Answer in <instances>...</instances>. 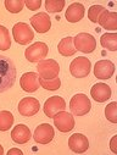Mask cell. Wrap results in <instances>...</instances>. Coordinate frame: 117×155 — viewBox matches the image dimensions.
<instances>
[{
  "mask_svg": "<svg viewBox=\"0 0 117 155\" xmlns=\"http://www.w3.org/2000/svg\"><path fill=\"white\" fill-rule=\"evenodd\" d=\"M16 74L14 61L5 55H0V93L12 88L16 81Z\"/></svg>",
  "mask_w": 117,
  "mask_h": 155,
  "instance_id": "obj_1",
  "label": "cell"
},
{
  "mask_svg": "<svg viewBox=\"0 0 117 155\" xmlns=\"http://www.w3.org/2000/svg\"><path fill=\"white\" fill-rule=\"evenodd\" d=\"M37 70L39 77L44 80H54L56 77H59L60 73V66L53 59H45L39 61L37 65Z\"/></svg>",
  "mask_w": 117,
  "mask_h": 155,
  "instance_id": "obj_2",
  "label": "cell"
},
{
  "mask_svg": "<svg viewBox=\"0 0 117 155\" xmlns=\"http://www.w3.org/2000/svg\"><path fill=\"white\" fill-rule=\"evenodd\" d=\"M12 37L15 42L20 45H26L32 42V39H34V33L31 29L29 25L24 22H18L12 27Z\"/></svg>",
  "mask_w": 117,
  "mask_h": 155,
  "instance_id": "obj_3",
  "label": "cell"
},
{
  "mask_svg": "<svg viewBox=\"0 0 117 155\" xmlns=\"http://www.w3.org/2000/svg\"><path fill=\"white\" fill-rule=\"evenodd\" d=\"M73 43L76 50H80L84 54H90L96 48L95 38L89 33H78L73 38Z\"/></svg>",
  "mask_w": 117,
  "mask_h": 155,
  "instance_id": "obj_4",
  "label": "cell"
},
{
  "mask_svg": "<svg viewBox=\"0 0 117 155\" xmlns=\"http://www.w3.org/2000/svg\"><path fill=\"white\" fill-rule=\"evenodd\" d=\"M92 104L86 94H76L70 101L71 112L76 116H84L90 111Z\"/></svg>",
  "mask_w": 117,
  "mask_h": 155,
  "instance_id": "obj_5",
  "label": "cell"
},
{
  "mask_svg": "<svg viewBox=\"0 0 117 155\" xmlns=\"http://www.w3.org/2000/svg\"><path fill=\"white\" fill-rule=\"evenodd\" d=\"M90 68H92L90 60L84 58V56H78L70 65V72L73 77H76V78L87 77L90 72Z\"/></svg>",
  "mask_w": 117,
  "mask_h": 155,
  "instance_id": "obj_6",
  "label": "cell"
},
{
  "mask_svg": "<svg viewBox=\"0 0 117 155\" xmlns=\"http://www.w3.org/2000/svg\"><path fill=\"white\" fill-rule=\"evenodd\" d=\"M48 45L43 42H37L32 45H29L26 51H24V56L29 62H39L47 58L48 55Z\"/></svg>",
  "mask_w": 117,
  "mask_h": 155,
  "instance_id": "obj_7",
  "label": "cell"
},
{
  "mask_svg": "<svg viewBox=\"0 0 117 155\" xmlns=\"http://www.w3.org/2000/svg\"><path fill=\"white\" fill-rule=\"evenodd\" d=\"M53 119H54L55 127L60 132H62V133L70 132V131H72L74 128V119H73V116L71 114L66 112L65 110L57 112Z\"/></svg>",
  "mask_w": 117,
  "mask_h": 155,
  "instance_id": "obj_8",
  "label": "cell"
},
{
  "mask_svg": "<svg viewBox=\"0 0 117 155\" xmlns=\"http://www.w3.org/2000/svg\"><path fill=\"white\" fill-rule=\"evenodd\" d=\"M65 109H66V101L63 98H61L59 95L49 98L44 104V112L48 117H51V119L57 112L63 111Z\"/></svg>",
  "mask_w": 117,
  "mask_h": 155,
  "instance_id": "obj_9",
  "label": "cell"
},
{
  "mask_svg": "<svg viewBox=\"0 0 117 155\" xmlns=\"http://www.w3.org/2000/svg\"><path fill=\"white\" fill-rule=\"evenodd\" d=\"M39 109H41V104H39V100L35 98H23L20 104H18V112L24 116V117H31V116H34Z\"/></svg>",
  "mask_w": 117,
  "mask_h": 155,
  "instance_id": "obj_10",
  "label": "cell"
},
{
  "mask_svg": "<svg viewBox=\"0 0 117 155\" xmlns=\"http://www.w3.org/2000/svg\"><path fill=\"white\" fill-rule=\"evenodd\" d=\"M54 136H55L54 128L49 124H42L35 128L33 138L39 144H48L53 140Z\"/></svg>",
  "mask_w": 117,
  "mask_h": 155,
  "instance_id": "obj_11",
  "label": "cell"
},
{
  "mask_svg": "<svg viewBox=\"0 0 117 155\" xmlns=\"http://www.w3.org/2000/svg\"><path fill=\"white\" fill-rule=\"evenodd\" d=\"M115 73V65L110 60H100L94 66V74L99 80H109Z\"/></svg>",
  "mask_w": 117,
  "mask_h": 155,
  "instance_id": "obj_12",
  "label": "cell"
},
{
  "mask_svg": "<svg viewBox=\"0 0 117 155\" xmlns=\"http://www.w3.org/2000/svg\"><path fill=\"white\" fill-rule=\"evenodd\" d=\"M68 147L70 149L73 151V153H77V154H82L84 151L88 150L89 148V142H88V138L84 136V134H81V133H74L68 139Z\"/></svg>",
  "mask_w": 117,
  "mask_h": 155,
  "instance_id": "obj_13",
  "label": "cell"
},
{
  "mask_svg": "<svg viewBox=\"0 0 117 155\" xmlns=\"http://www.w3.org/2000/svg\"><path fill=\"white\" fill-rule=\"evenodd\" d=\"M31 25L38 33H45L50 29L51 21L47 12H39L31 17Z\"/></svg>",
  "mask_w": 117,
  "mask_h": 155,
  "instance_id": "obj_14",
  "label": "cell"
},
{
  "mask_svg": "<svg viewBox=\"0 0 117 155\" xmlns=\"http://www.w3.org/2000/svg\"><path fill=\"white\" fill-rule=\"evenodd\" d=\"M21 88L27 93H33L39 88V74L35 72H27L20 80Z\"/></svg>",
  "mask_w": 117,
  "mask_h": 155,
  "instance_id": "obj_15",
  "label": "cell"
},
{
  "mask_svg": "<svg viewBox=\"0 0 117 155\" xmlns=\"http://www.w3.org/2000/svg\"><path fill=\"white\" fill-rule=\"evenodd\" d=\"M111 88L110 86L105 84V83H96L90 89V95L92 98L98 101V103H105L111 98Z\"/></svg>",
  "mask_w": 117,
  "mask_h": 155,
  "instance_id": "obj_16",
  "label": "cell"
},
{
  "mask_svg": "<svg viewBox=\"0 0 117 155\" xmlns=\"http://www.w3.org/2000/svg\"><path fill=\"white\" fill-rule=\"evenodd\" d=\"M31 131L26 125H17L11 131V138L17 144H26L31 139Z\"/></svg>",
  "mask_w": 117,
  "mask_h": 155,
  "instance_id": "obj_17",
  "label": "cell"
},
{
  "mask_svg": "<svg viewBox=\"0 0 117 155\" xmlns=\"http://www.w3.org/2000/svg\"><path fill=\"white\" fill-rule=\"evenodd\" d=\"M84 6L80 3H73L66 10V18L71 23L80 22L84 17Z\"/></svg>",
  "mask_w": 117,
  "mask_h": 155,
  "instance_id": "obj_18",
  "label": "cell"
},
{
  "mask_svg": "<svg viewBox=\"0 0 117 155\" xmlns=\"http://www.w3.org/2000/svg\"><path fill=\"white\" fill-rule=\"evenodd\" d=\"M98 23H99L102 28H105V29L116 31V29H117V14L105 10V11L100 15V17H99V20H98Z\"/></svg>",
  "mask_w": 117,
  "mask_h": 155,
  "instance_id": "obj_19",
  "label": "cell"
},
{
  "mask_svg": "<svg viewBox=\"0 0 117 155\" xmlns=\"http://www.w3.org/2000/svg\"><path fill=\"white\" fill-rule=\"evenodd\" d=\"M57 50L63 56L74 55L77 53V50L73 45V38L72 37H66V38H63V39H61V42L57 45Z\"/></svg>",
  "mask_w": 117,
  "mask_h": 155,
  "instance_id": "obj_20",
  "label": "cell"
},
{
  "mask_svg": "<svg viewBox=\"0 0 117 155\" xmlns=\"http://www.w3.org/2000/svg\"><path fill=\"white\" fill-rule=\"evenodd\" d=\"M100 44L102 48L110 50V51H116L117 50V34L116 33H105L100 38Z\"/></svg>",
  "mask_w": 117,
  "mask_h": 155,
  "instance_id": "obj_21",
  "label": "cell"
},
{
  "mask_svg": "<svg viewBox=\"0 0 117 155\" xmlns=\"http://www.w3.org/2000/svg\"><path fill=\"white\" fill-rule=\"evenodd\" d=\"M14 125V115L10 111H0V131H9Z\"/></svg>",
  "mask_w": 117,
  "mask_h": 155,
  "instance_id": "obj_22",
  "label": "cell"
},
{
  "mask_svg": "<svg viewBox=\"0 0 117 155\" xmlns=\"http://www.w3.org/2000/svg\"><path fill=\"white\" fill-rule=\"evenodd\" d=\"M11 47V39L9 29L4 26H0V50H9Z\"/></svg>",
  "mask_w": 117,
  "mask_h": 155,
  "instance_id": "obj_23",
  "label": "cell"
},
{
  "mask_svg": "<svg viewBox=\"0 0 117 155\" xmlns=\"http://www.w3.org/2000/svg\"><path fill=\"white\" fill-rule=\"evenodd\" d=\"M65 0H47L45 9L48 12H60L65 8Z\"/></svg>",
  "mask_w": 117,
  "mask_h": 155,
  "instance_id": "obj_24",
  "label": "cell"
},
{
  "mask_svg": "<svg viewBox=\"0 0 117 155\" xmlns=\"http://www.w3.org/2000/svg\"><path fill=\"white\" fill-rule=\"evenodd\" d=\"M5 6H6L8 11H10L12 14H18L23 10L24 2L23 0H5Z\"/></svg>",
  "mask_w": 117,
  "mask_h": 155,
  "instance_id": "obj_25",
  "label": "cell"
},
{
  "mask_svg": "<svg viewBox=\"0 0 117 155\" xmlns=\"http://www.w3.org/2000/svg\"><path fill=\"white\" fill-rule=\"evenodd\" d=\"M39 84H41L44 89H48V91H56L60 88L61 86V81L60 78H54V80H44V78H41L39 77Z\"/></svg>",
  "mask_w": 117,
  "mask_h": 155,
  "instance_id": "obj_26",
  "label": "cell"
},
{
  "mask_svg": "<svg viewBox=\"0 0 117 155\" xmlns=\"http://www.w3.org/2000/svg\"><path fill=\"white\" fill-rule=\"evenodd\" d=\"M105 116L110 122L117 124V103L116 101L110 103L105 107Z\"/></svg>",
  "mask_w": 117,
  "mask_h": 155,
  "instance_id": "obj_27",
  "label": "cell"
},
{
  "mask_svg": "<svg viewBox=\"0 0 117 155\" xmlns=\"http://www.w3.org/2000/svg\"><path fill=\"white\" fill-rule=\"evenodd\" d=\"M105 11V8L101 6V5H93L90 6V9L88 10V18L94 22V23H98V20L100 17V15Z\"/></svg>",
  "mask_w": 117,
  "mask_h": 155,
  "instance_id": "obj_28",
  "label": "cell"
},
{
  "mask_svg": "<svg viewBox=\"0 0 117 155\" xmlns=\"http://www.w3.org/2000/svg\"><path fill=\"white\" fill-rule=\"evenodd\" d=\"M24 5H26L29 10L35 11V10H39V8L42 6V2H41V0H26Z\"/></svg>",
  "mask_w": 117,
  "mask_h": 155,
  "instance_id": "obj_29",
  "label": "cell"
},
{
  "mask_svg": "<svg viewBox=\"0 0 117 155\" xmlns=\"http://www.w3.org/2000/svg\"><path fill=\"white\" fill-rule=\"evenodd\" d=\"M116 139H117V136H113L111 142H110V147H111V150L112 153H117V148H116Z\"/></svg>",
  "mask_w": 117,
  "mask_h": 155,
  "instance_id": "obj_30",
  "label": "cell"
},
{
  "mask_svg": "<svg viewBox=\"0 0 117 155\" xmlns=\"http://www.w3.org/2000/svg\"><path fill=\"white\" fill-rule=\"evenodd\" d=\"M22 154H23L22 150L17 149V148H12V149H10L8 151V155H22Z\"/></svg>",
  "mask_w": 117,
  "mask_h": 155,
  "instance_id": "obj_31",
  "label": "cell"
},
{
  "mask_svg": "<svg viewBox=\"0 0 117 155\" xmlns=\"http://www.w3.org/2000/svg\"><path fill=\"white\" fill-rule=\"evenodd\" d=\"M3 154H4V148L2 144H0V155H3Z\"/></svg>",
  "mask_w": 117,
  "mask_h": 155,
  "instance_id": "obj_32",
  "label": "cell"
}]
</instances>
